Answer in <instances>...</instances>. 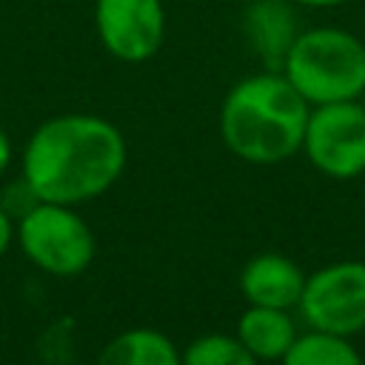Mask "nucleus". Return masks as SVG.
Instances as JSON below:
<instances>
[{"mask_svg": "<svg viewBox=\"0 0 365 365\" xmlns=\"http://www.w3.org/2000/svg\"><path fill=\"white\" fill-rule=\"evenodd\" d=\"M123 131L97 114L43 120L23 148V177L43 202L77 205L106 194L125 171Z\"/></svg>", "mask_w": 365, "mask_h": 365, "instance_id": "obj_1", "label": "nucleus"}, {"mask_svg": "<svg viewBox=\"0 0 365 365\" xmlns=\"http://www.w3.org/2000/svg\"><path fill=\"white\" fill-rule=\"evenodd\" d=\"M311 106L282 71H259L231 86L220 106L225 148L251 163L274 165L302 148Z\"/></svg>", "mask_w": 365, "mask_h": 365, "instance_id": "obj_2", "label": "nucleus"}, {"mask_svg": "<svg viewBox=\"0 0 365 365\" xmlns=\"http://www.w3.org/2000/svg\"><path fill=\"white\" fill-rule=\"evenodd\" d=\"M308 106L359 100L365 91V43L336 26L299 31L279 68Z\"/></svg>", "mask_w": 365, "mask_h": 365, "instance_id": "obj_3", "label": "nucleus"}, {"mask_svg": "<svg viewBox=\"0 0 365 365\" xmlns=\"http://www.w3.org/2000/svg\"><path fill=\"white\" fill-rule=\"evenodd\" d=\"M14 240L29 262L51 277L83 274L97 251L88 222L63 202H37L14 222Z\"/></svg>", "mask_w": 365, "mask_h": 365, "instance_id": "obj_4", "label": "nucleus"}, {"mask_svg": "<svg viewBox=\"0 0 365 365\" xmlns=\"http://www.w3.org/2000/svg\"><path fill=\"white\" fill-rule=\"evenodd\" d=\"M299 151L331 180L365 174V106L356 100L311 106Z\"/></svg>", "mask_w": 365, "mask_h": 365, "instance_id": "obj_5", "label": "nucleus"}, {"mask_svg": "<svg viewBox=\"0 0 365 365\" xmlns=\"http://www.w3.org/2000/svg\"><path fill=\"white\" fill-rule=\"evenodd\" d=\"M297 311L314 331L336 336L365 331V262L339 259L308 274Z\"/></svg>", "mask_w": 365, "mask_h": 365, "instance_id": "obj_6", "label": "nucleus"}, {"mask_svg": "<svg viewBox=\"0 0 365 365\" xmlns=\"http://www.w3.org/2000/svg\"><path fill=\"white\" fill-rule=\"evenodd\" d=\"M94 26L111 57L145 63L165 40V9L163 0H97Z\"/></svg>", "mask_w": 365, "mask_h": 365, "instance_id": "obj_7", "label": "nucleus"}, {"mask_svg": "<svg viewBox=\"0 0 365 365\" xmlns=\"http://www.w3.org/2000/svg\"><path fill=\"white\" fill-rule=\"evenodd\" d=\"M305 271L285 254L262 251L251 257L240 271V294L248 305H268V308H297L302 288H305Z\"/></svg>", "mask_w": 365, "mask_h": 365, "instance_id": "obj_8", "label": "nucleus"}, {"mask_svg": "<svg viewBox=\"0 0 365 365\" xmlns=\"http://www.w3.org/2000/svg\"><path fill=\"white\" fill-rule=\"evenodd\" d=\"M245 34L251 48L262 57L265 68L279 71L299 31L294 11L285 0H254L245 11Z\"/></svg>", "mask_w": 365, "mask_h": 365, "instance_id": "obj_9", "label": "nucleus"}, {"mask_svg": "<svg viewBox=\"0 0 365 365\" xmlns=\"http://www.w3.org/2000/svg\"><path fill=\"white\" fill-rule=\"evenodd\" d=\"M237 339L254 354V359H282L297 339V322L288 308L248 305L237 319Z\"/></svg>", "mask_w": 365, "mask_h": 365, "instance_id": "obj_10", "label": "nucleus"}, {"mask_svg": "<svg viewBox=\"0 0 365 365\" xmlns=\"http://www.w3.org/2000/svg\"><path fill=\"white\" fill-rule=\"evenodd\" d=\"M97 365H182V351L157 328H128L103 345Z\"/></svg>", "mask_w": 365, "mask_h": 365, "instance_id": "obj_11", "label": "nucleus"}, {"mask_svg": "<svg viewBox=\"0 0 365 365\" xmlns=\"http://www.w3.org/2000/svg\"><path fill=\"white\" fill-rule=\"evenodd\" d=\"M279 365H365L351 336H336L325 331L308 328V334H297L294 345L285 351Z\"/></svg>", "mask_w": 365, "mask_h": 365, "instance_id": "obj_12", "label": "nucleus"}, {"mask_svg": "<svg viewBox=\"0 0 365 365\" xmlns=\"http://www.w3.org/2000/svg\"><path fill=\"white\" fill-rule=\"evenodd\" d=\"M182 365H257L237 334H202L182 351Z\"/></svg>", "mask_w": 365, "mask_h": 365, "instance_id": "obj_13", "label": "nucleus"}, {"mask_svg": "<svg viewBox=\"0 0 365 365\" xmlns=\"http://www.w3.org/2000/svg\"><path fill=\"white\" fill-rule=\"evenodd\" d=\"M37 202H43L40 197H37V191L29 185V180L20 174L17 180H11L9 185H3V191H0V205H3V211L17 222L23 214H29Z\"/></svg>", "mask_w": 365, "mask_h": 365, "instance_id": "obj_14", "label": "nucleus"}, {"mask_svg": "<svg viewBox=\"0 0 365 365\" xmlns=\"http://www.w3.org/2000/svg\"><path fill=\"white\" fill-rule=\"evenodd\" d=\"M11 240H14V220H11V217L3 211V205H0V257L9 251Z\"/></svg>", "mask_w": 365, "mask_h": 365, "instance_id": "obj_15", "label": "nucleus"}, {"mask_svg": "<svg viewBox=\"0 0 365 365\" xmlns=\"http://www.w3.org/2000/svg\"><path fill=\"white\" fill-rule=\"evenodd\" d=\"M11 157H14V148H11V140H9V134H6V128L0 125V174L9 168V163H11Z\"/></svg>", "mask_w": 365, "mask_h": 365, "instance_id": "obj_16", "label": "nucleus"}, {"mask_svg": "<svg viewBox=\"0 0 365 365\" xmlns=\"http://www.w3.org/2000/svg\"><path fill=\"white\" fill-rule=\"evenodd\" d=\"M297 3L311 6V9H328V6H339V3H345V0H297Z\"/></svg>", "mask_w": 365, "mask_h": 365, "instance_id": "obj_17", "label": "nucleus"}]
</instances>
